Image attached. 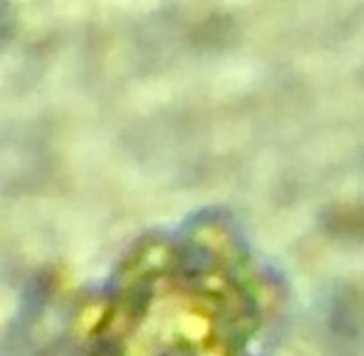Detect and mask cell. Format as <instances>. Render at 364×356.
I'll list each match as a JSON object with an SVG mask.
<instances>
[{
    "instance_id": "6da1fadb",
    "label": "cell",
    "mask_w": 364,
    "mask_h": 356,
    "mask_svg": "<svg viewBox=\"0 0 364 356\" xmlns=\"http://www.w3.org/2000/svg\"><path fill=\"white\" fill-rule=\"evenodd\" d=\"M285 286L223 206L139 236L107 279L86 356H268Z\"/></svg>"
}]
</instances>
